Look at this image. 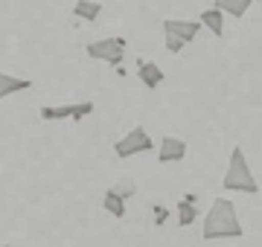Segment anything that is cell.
Here are the masks:
<instances>
[{"instance_id": "obj_1", "label": "cell", "mask_w": 262, "mask_h": 247, "mask_svg": "<svg viewBox=\"0 0 262 247\" xmlns=\"http://www.w3.org/2000/svg\"><path fill=\"white\" fill-rule=\"evenodd\" d=\"M201 236L207 241H215V238H242V221L236 215L233 201L227 198H215L210 204V212H204V227H201Z\"/></svg>"}, {"instance_id": "obj_2", "label": "cell", "mask_w": 262, "mask_h": 247, "mask_svg": "<svg viewBox=\"0 0 262 247\" xmlns=\"http://www.w3.org/2000/svg\"><path fill=\"white\" fill-rule=\"evenodd\" d=\"M222 189L259 195V181L253 178V171H251V166H248V157H245L242 145H233V152H230V166H227V171H225Z\"/></svg>"}, {"instance_id": "obj_3", "label": "cell", "mask_w": 262, "mask_h": 247, "mask_svg": "<svg viewBox=\"0 0 262 247\" xmlns=\"http://www.w3.org/2000/svg\"><path fill=\"white\" fill-rule=\"evenodd\" d=\"M155 149V143H151L149 131L143 128V125H137V128H131L122 140H117L114 143V154L120 157V160H128V157H134V154L140 152H151Z\"/></svg>"}, {"instance_id": "obj_4", "label": "cell", "mask_w": 262, "mask_h": 247, "mask_svg": "<svg viewBox=\"0 0 262 247\" xmlns=\"http://www.w3.org/2000/svg\"><path fill=\"white\" fill-rule=\"evenodd\" d=\"M88 56L96 61H105L111 67H120L125 58V38H99L88 44Z\"/></svg>"}, {"instance_id": "obj_5", "label": "cell", "mask_w": 262, "mask_h": 247, "mask_svg": "<svg viewBox=\"0 0 262 247\" xmlns=\"http://www.w3.org/2000/svg\"><path fill=\"white\" fill-rule=\"evenodd\" d=\"M94 114V102H76V105H44L38 116L41 119H70V122H82Z\"/></svg>"}, {"instance_id": "obj_6", "label": "cell", "mask_w": 262, "mask_h": 247, "mask_svg": "<svg viewBox=\"0 0 262 247\" xmlns=\"http://www.w3.org/2000/svg\"><path fill=\"white\" fill-rule=\"evenodd\" d=\"M201 29H204V27H201L198 20H184V18H163V35H172V38L184 41V44H189V41H195Z\"/></svg>"}, {"instance_id": "obj_7", "label": "cell", "mask_w": 262, "mask_h": 247, "mask_svg": "<svg viewBox=\"0 0 262 247\" xmlns=\"http://www.w3.org/2000/svg\"><path fill=\"white\" fill-rule=\"evenodd\" d=\"M155 149H158L160 166H163V163H181L187 157V143H184L181 137H163Z\"/></svg>"}, {"instance_id": "obj_8", "label": "cell", "mask_w": 262, "mask_h": 247, "mask_svg": "<svg viewBox=\"0 0 262 247\" xmlns=\"http://www.w3.org/2000/svg\"><path fill=\"white\" fill-rule=\"evenodd\" d=\"M137 76H140L143 87H149V90H158V87L163 85L166 73H163V70L155 64V61H137Z\"/></svg>"}, {"instance_id": "obj_9", "label": "cell", "mask_w": 262, "mask_h": 247, "mask_svg": "<svg viewBox=\"0 0 262 247\" xmlns=\"http://www.w3.org/2000/svg\"><path fill=\"white\" fill-rule=\"evenodd\" d=\"M198 23L201 27H207L210 32H213L215 38H225V15L215 9V6H210V9L201 12V18H198Z\"/></svg>"}, {"instance_id": "obj_10", "label": "cell", "mask_w": 262, "mask_h": 247, "mask_svg": "<svg viewBox=\"0 0 262 247\" xmlns=\"http://www.w3.org/2000/svg\"><path fill=\"white\" fill-rule=\"evenodd\" d=\"M32 82L29 79H18L12 76V73H0V99H6L12 93H20V90H29Z\"/></svg>"}, {"instance_id": "obj_11", "label": "cell", "mask_w": 262, "mask_h": 247, "mask_svg": "<svg viewBox=\"0 0 262 247\" xmlns=\"http://www.w3.org/2000/svg\"><path fill=\"white\" fill-rule=\"evenodd\" d=\"M253 0H213V6L222 15H230V18H245V12L251 9Z\"/></svg>"}, {"instance_id": "obj_12", "label": "cell", "mask_w": 262, "mask_h": 247, "mask_svg": "<svg viewBox=\"0 0 262 247\" xmlns=\"http://www.w3.org/2000/svg\"><path fill=\"white\" fill-rule=\"evenodd\" d=\"M99 15H102V3H94V0H79V3L73 6V18L76 20H88V23H94Z\"/></svg>"}, {"instance_id": "obj_13", "label": "cell", "mask_w": 262, "mask_h": 247, "mask_svg": "<svg viewBox=\"0 0 262 247\" xmlns=\"http://www.w3.org/2000/svg\"><path fill=\"white\" fill-rule=\"evenodd\" d=\"M102 207H105V212H108V215H114V218H122V215L128 212V209H125V201H122L114 189H108L102 195Z\"/></svg>"}, {"instance_id": "obj_14", "label": "cell", "mask_w": 262, "mask_h": 247, "mask_svg": "<svg viewBox=\"0 0 262 247\" xmlns=\"http://www.w3.org/2000/svg\"><path fill=\"white\" fill-rule=\"evenodd\" d=\"M195 218H198V207L195 204H187V201L181 198L178 201V227H189Z\"/></svg>"}, {"instance_id": "obj_15", "label": "cell", "mask_w": 262, "mask_h": 247, "mask_svg": "<svg viewBox=\"0 0 262 247\" xmlns=\"http://www.w3.org/2000/svg\"><path fill=\"white\" fill-rule=\"evenodd\" d=\"M111 189L117 192L122 201H128V198H134V195H137V181H134V178H120Z\"/></svg>"}, {"instance_id": "obj_16", "label": "cell", "mask_w": 262, "mask_h": 247, "mask_svg": "<svg viewBox=\"0 0 262 247\" xmlns=\"http://www.w3.org/2000/svg\"><path fill=\"white\" fill-rule=\"evenodd\" d=\"M151 212H155V224H158V227H163V224H166V218H169V209L160 207V204H155V207H151Z\"/></svg>"}, {"instance_id": "obj_17", "label": "cell", "mask_w": 262, "mask_h": 247, "mask_svg": "<svg viewBox=\"0 0 262 247\" xmlns=\"http://www.w3.org/2000/svg\"><path fill=\"white\" fill-rule=\"evenodd\" d=\"M3 247H12V244H3Z\"/></svg>"}, {"instance_id": "obj_18", "label": "cell", "mask_w": 262, "mask_h": 247, "mask_svg": "<svg viewBox=\"0 0 262 247\" xmlns=\"http://www.w3.org/2000/svg\"><path fill=\"white\" fill-rule=\"evenodd\" d=\"M256 3H259V0H256Z\"/></svg>"}]
</instances>
